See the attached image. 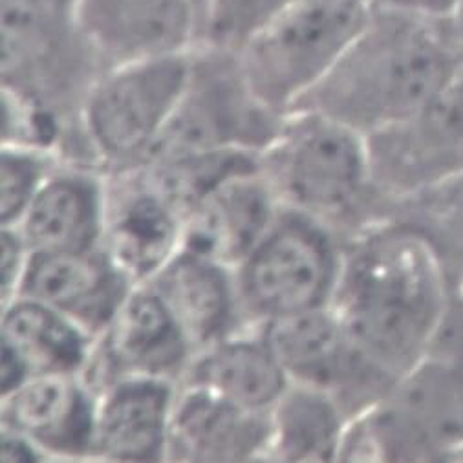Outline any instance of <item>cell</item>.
I'll list each match as a JSON object with an SVG mask.
<instances>
[{"mask_svg": "<svg viewBox=\"0 0 463 463\" xmlns=\"http://www.w3.org/2000/svg\"><path fill=\"white\" fill-rule=\"evenodd\" d=\"M98 392L83 373H41L3 396L0 429L30 439L46 459H92Z\"/></svg>", "mask_w": 463, "mask_h": 463, "instance_id": "obj_15", "label": "cell"}, {"mask_svg": "<svg viewBox=\"0 0 463 463\" xmlns=\"http://www.w3.org/2000/svg\"><path fill=\"white\" fill-rule=\"evenodd\" d=\"M452 295L434 244L391 214L345 241L330 307L355 346L398 381L430 354Z\"/></svg>", "mask_w": 463, "mask_h": 463, "instance_id": "obj_1", "label": "cell"}, {"mask_svg": "<svg viewBox=\"0 0 463 463\" xmlns=\"http://www.w3.org/2000/svg\"><path fill=\"white\" fill-rule=\"evenodd\" d=\"M264 461H339L350 423L339 402L325 391L289 383L268 412Z\"/></svg>", "mask_w": 463, "mask_h": 463, "instance_id": "obj_24", "label": "cell"}, {"mask_svg": "<svg viewBox=\"0 0 463 463\" xmlns=\"http://www.w3.org/2000/svg\"><path fill=\"white\" fill-rule=\"evenodd\" d=\"M103 171L62 162L41 185L15 225L32 253H77L101 248Z\"/></svg>", "mask_w": 463, "mask_h": 463, "instance_id": "obj_19", "label": "cell"}, {"mask_svg": "<svg viewBox=\"0 0 463 463\" xmlns=\"http://www.w3.org/2000/svg\"><path fill=\"white\" fill-rule=\"evenodd\" d=\"M279 209L260 164L237 173L184 214V250L235 269L266 233Z\"/></svg>", "mask_w": 463, "mask_h": 463, "instance_id": "obj_18", "label": "cell"}, {"mask_svg": "<svg viewBox=\"0 0 463 463\" xmlns=\"http://www.w3.org/2000/svg\"><path fill=\"white\" fill-rule=\"evenodd\" d=\"M242 407L268 412L289 379L260 326H246L198 350L180 381Z\"/></svg>", "mask_w": 463, "mask_h": 463, "instance_id": "obj_22", "label": "cell"}, {"mask_svg": "<svg viewBox=\"0 0 463 463\" xmlns=\"http://www.w3.org/2000/svg\"><path fill=\"white\" fill-rule=\"evenodd\" d=\"M297 3L298 0H207L198 46L239 53L260 30Z\"/></svg>", "mask_w": 463, "mask_h": 463, "instance_id": "obj_26", "label": "cell"}, {"mask_svg": "<svg viewBox=\"0 0 463 463\" xmlns=\"http://www.w3.org/2000/svg\"><path fill=\"white\" fill-rule=\"evenodd\" d=\"M392 214L416 225L434 244L454 291L463 293V175L398 205Z\"/></svg>", "mask_w": 463, "mask_h": 463, "instance_id": "obj_25", "label": "cell"}, {"mask_svg": "<svg viewBox=\"0 0 463 463\" xmlns=\"http://www.w3.org/2000/svg\"><path fill=\"white\" fill-rule=\"evenodd\" d=\"M64 160L57 152L3 145L0 148V223L15 225L46 178Z\"/></svg>", "mask_w": 463, "mask_h": 463, "instance_id": "obj_27", "label": "cell"}, {"mask_svg": "<svg viewBox=\"0 0 463 463\" xmlns=\"http://www.w3.org/2000/svg\"><path fill=\"white\" fill-rule=\"evenodd\" d=\"M191 53L103 70L81 109V130L105 171L145 165L185 89Z\"/></svg>", "mask_w": 463, "mask_h": 463, "instance_id": "obj_8", "label": "cell"}, {"mask_svg": "<svg viewBox=\"0 0 463 463\" xmlns=\"http://www.w3.org/2000/svg\"><path fill=\"white\" fill-rule=\"evenodd\" d=\"M30 253L17 227H3V235H0V300L3 306L19 297Z\"/></svg>", "mask_w": 463, "mask_h": 463, "instance_id": "obj_28", "label": "cell"}, {"mask_svg": "<svg viewBox=\"0 0 463 463\" xmlns=\"http://www.w3.org/2000/svg\"><path fill=\"white\" fill-rule=\"evenodd\" d=\"M260 328L289 383L328 392L350 420L377 405L396 384L355 346L330 306Z\"/></svg>", "mask_w": 463, "mask_h": 463, "instance_id": "obj_11", "label": "cell"}, {"mask_svg": "<svg viewBox=\"0 0 463 463\" xmlns=\"http://www.w3.org/2000/svg\"><path fill=\"white\" fill-rule=\"evenodd\" d=\"M259 164L280 207L323 222L343 241L391 216L372 180L366 137L319 112H288Z\"/></svg>", "mask_w": 463, "mask_h": 463, "instance_id": "obj_3", "label": "cell"}, {"mask_svg": "<svg viewBox=\"0 0 463 463\" xmlns=\"http://www.w3.org/2000/svg\"><path fill=\"white\" fill-rule=\"evenodd\" d=\"M461 66L450 19L375 6L334 68L289 112H319L366 137L421 110Z\"/></svg>", "mask_w": 463, "mask_h": 463, "instance_id": "obj_2", "label": "cell"}, {"mask_svg": "<svg viewBox=\"0 0 463 463\" xmlns=\"http://www.w3.org/2000/svg\"><path fill=\"white\" fill-rule=\"evenodd\" d=\"M458 3L459 0H375L377 6L438 19H449L456 10Z\"/></svg>", "mask_w": 463, "mask_h": 463, "instance_id": "obj_29", "label": "cell"}, {"mask_svg": "<svg viewBox=\"0 0 463 463\" xmlns=\"http://www.w3.org/2000/svg\"><path fill=\"white\" fill-rule=\"evenodd\" d=\"M268 412L242 407L194 384H178L167 461H264Z\"/></svg>", "mask_w": 463, "mask_h": 463, "instance_id": "obj_20", "label": "cell"}, {"mask_svg": "<svg viewBox=\"0 0 463 463\" xmlns=\"http://www.w3.org/2000/svg\"><path fill=\"white\" fill-rule=\"evenodd\" d=\"M196 5H198V8H200V12H202V15H203V8H205V5H207V0H196Z\"/></svg>", "mask_w": 463, "mask_h": 463, "instance_id": "obj_32", "label": "cell"}, {"mask_svg": "<svg viewBox=\"0 0 463 463\" xmlns=\"http://www.w3.org/2000/svg\"><path fill=\"white\" fill-rule=\"evenodd\" d=\"M0 90L57 118L85 143L81 109L103 73L77 0H3Z\"/></svg>", "mask_w": 463, "mask_h": 463, "instance_id": "obj_4", "label": "cell"}, {"mask_svg": "<svg viewBox=\"0 0 463 463\" xmlns=\"http://www.w3.org/2000/svg\"><path fill=\"white\" fill-rule=\"evenodd\" d=\"M77 14L105 70L191 53L200 44L196 0H77Z\"/></svg>", "mask_w": 463, "mask_h": 463, "instance_id": "obj_14", "label": "cell"}, {"mask_svg": "<svg viewBox=\"0 0 463 463\" xmlns=\"http://www.w3.org/2000/svg\"><path fill=\"white\" fill-rule=\"evenodd\" d=\"M146 284L164 298L194 354L246 328L235 271L218 260L182 248Z\"/></svg>", "mask_w": 463, "mask_h": 463, "instance_id": "obj_21", "label": "cell"}, {"mask_svg": "<svg viewBox=\"0 0 463 463\" xmlns=\"http://www.w3.org/2000/svg\"><path fill=\"white\" fill-rule=\"evenodd\" d=\"M193 357L194 348L164 298L150 284H139L130 289L109 328L96 339L83 375L96 392L125 375L180 384Z\"/></svg>", "mask_w": 463, "mask_h": 463, "instance_id": "obj_13", "label": "cell"}, {"mask_svg": "<svg viewBox=\"0 0 463 463\" xmlns=\"http://www.w3.org/2000/svg\"><path fill=\"white\" fill-rule=\"evenodd\" d=\"M375 191L389 213L463 175V66L414 116L366 136Z\"/></svg>", "mask_w": 463, "mask_h": 463, "instance_id": "obj_10", "label": "cell"}, {"mask_svg": "<svg viewBox=\"0 0 463 463\" xmlns=\"http://www.w3.org/2000/svg\"><path fill=\"white\" fill-rule=\"evenodd\" d=\"M345 241L323 222L280 207L233 269L246 326L319 310L332 302Z\"/></svg>", "mask_w": 463, "mask_h": 463, "instance_id": "obj_7", "label": "cell"}, {"mask_svg": "<svg viewBox=\"0 0 463 463\" xmlns=\"http://www.w3.org/2000/svg\"><path fill=\"white\" fill-rule=\"evenodd\" d=\"M463 459V355L432 348L377 405L350 420L339 461Z\"/></svg>", "mask_w": 463, "mask_h": 463, "instance_id": "obj_5", "label": "cell"}, {"mask_svg": "<svg viewBox=\"0 0 463 463\" xmlns=\"http://www.w3.org/2000/svg\"><path fill=\"white\" fill-rule=\"evenodd\" d=\"M450 19V24H452V30L456 33V39L463 50V0H459L456 10L452 12V15L449 17Z\"/></svg>", "mask_w": 463, "mask_h": 463, "instance_id": "obj_31", "label": "cell"}, {"mask_svg": "<svg viewBox=\"0 0 463 463\" xmlns=\"http://www.w3.org/2000/svg\"><path fill=\"white\" fill-rule=\"evenodd\" d=\"M178 384L125 375L98 391L92 459L167 461Z\"/></svg>", "mask_w": 463, "mask_h": 463, "instance_id": "obj_17", "label": "cell"}, {"mask_svg": "<svg viewBox=\"0 0 463 463\" xmlns=\"http://www.w3.org/2000/svg\"><path fill=\"white\" fill-rule=\"evenodd\" d=\"M0 330V341L23 359L30 375L85 373L96 346V337L80 325L23 295L3 306Z\"/></svg>", "mask_w": 463, "mask_h": 463, "instance_id": "obj_23", "label": "cell"}, {"mask_svg": "<svg viewBox=\"0 0 463 463\" xmlns=\"http://www.w3.org/2000/svg\"><path fill=\"white\" fill-rule=\"evenodd\" d=\"M134 284L103 248L30 253L19 295L35 298L99 337Z\"/></svg>", "mask_w": 463, "mask_h": 463, "instance_id": "obj_16", "label": "cell"}, {"mask_svg": "<svg viewBox=\"0 0 463 463\" xmlns=\"http://www.w3.org/2000/svg\"><path fill=\"white\" fill-rule=\"evenodd\" d=\"M103 178L101 248L134 286L146 284L184 248V214L145 165Z\"/></svg>", "mask_w": 463, "mask_h": 463, "instance_id": "obj_12", "label": "cell"}, {"mask_svg": "<svg viewBox=\"0 0 463 463\" xmlns=\"http://www.w3.org/2000/svg\"><path fill=\"white\" fill-rule=\"evenodd\" d=\"M282 119L251 90L237 53L198 46L182 98L145 165L203 150L260 154Z\"/></svg>", "mask_w": 463, "mask_h": 463, "instance_id": "obj_9", "label": "cell"}, {"mask_svg": "<svg viewBox=\"0 0 463 463\" xmlns=\"http://www.w3.org/2000/svg\"><path fill=\"white\" fill-rule=\"evenodd\" d=\"M375 6V0H298L237 53L251 90L286 116L334 68Z\"/></svg>", "mask_w": 463, "mask_h": 463, "instance_id": "obj_6", "label": "cell"}, {"mask_svg": "<svg viewBox=\"0 0 463 463\" xmlns=\"http://www.w3.org/2000/svg\"><path fill=\"white\" fill-rule=\"evenodd\" d=\"M0 458L3 461H43V452L19 432L0 429Z\"/></svg>", "mask_w": 463, "mask_h": 463, "instance_id": "obj_30", "label": "cell"}]
</instances>
